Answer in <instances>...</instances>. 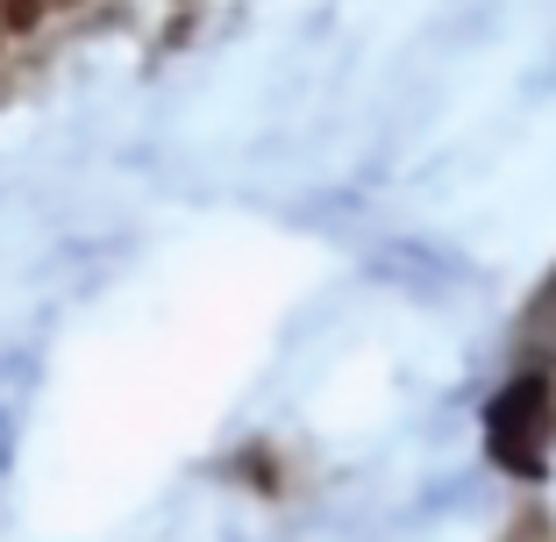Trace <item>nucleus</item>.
I'll return each mask as SVG.
<instances>
[{"mask_svg": "<svg viewBox=\"0 0 556 542\" xmlns=\"http://www.w3.org/2000/svg\"><path fill=\"white\" fill-rule=\"evenodd\" d=\"M229 478H243V486H257L264 500H286V450H278V443H250L243 457L229 464Z\"/></svg>", "mask_w": 556, "mask_h": 542, "instance_id": "nucleus-1", "label": "nucleus"}]
</instances>
